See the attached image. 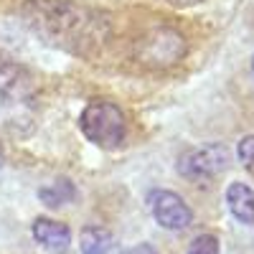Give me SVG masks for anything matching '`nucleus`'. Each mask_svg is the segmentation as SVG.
I'll use <instances>...</instances> for the list:
<instances>
[{
  "label": "nucleus",
  "mask_w": 254,
  "mask_h": 254,
  "mask_svg": "<svg viewBox=\"0 0 254 254\" xmlns=\"http://www.w3.org/2000/svg\"><path fill=\"white\" fill-rule=\"evenodd\" d=\"M23 20L44 44L79 59L97 56L112 36L107 15L74 0H28Z\"/></svg>",
  "instance_id": "1"
},
{
  "label": "nucleus",
  "mask_w": 254,
  "mask_h": 254,
  "mask_svg": "<svg viewBox=\"0 0 254 254\" xmlns=\"http://www.w3.org/2000/svg\"><path fill=\"white\" fill-rule=\"evenodd\" d=\"M38 120V92L33 79L13 66L0 64V132L28 137Z\"/></svg>",
  "instance_id": "2"
},
{
  "label": "nucleus",
  "mask_w": 254,
  "mask_h": 254,
  "mask_svg": "<svg viewBox=\"0 0 254 254\" xmlns=\"http://www.w3.org/2000/svg\"><path fill=\"white\" fill-rule=\"evenodd\" d=\"M79 130L84 132V137L89 142L112 150V147H120L125 142L127 120H125V112L115 102L94 99L84 107V112L79 117Z\"/></svg>",
  "instance_id": "3"
},
{
  "label": "nucleus",
  "mask_w": 254,
  "mask_h": 254,
  "mask_svg": "<svg viewBox=\"0 0 254 254\" xmlns=\"http://www.w3.org/2000/svg\"><path fill=\"white\" fill-rule=\"evenodd\" d=\"M188 54V44L186 38L168 26H158L145 31L132 46V56L137 64L147 69H168L176 66V64Z\"/></svg>",
  "instance_id": "4"
},
{
  "label": "nucleus",
  "mask_w": 254,
  "mask_h": 254,
  "mask_svg": "<svg viewBox=\"0 0 254 254\" xmlns=\"http://www.w3.org/2000/svg\"><path fill=\"white\" fill-rule=\"evenodd\" d=\"M229 147L221 142H211L196 150H188L178 160V173L188 181H208L216 178L229 168Z\"/></svg>",
  "instance_id": "5"
},
{
  "label": "nucleus",
  "mask_w": 254,
  "mask_h": 254,
  "mask_svg": "<svg viewBox=\"0 0 254 254\" xmlns=\"http://www.w3.org/2000/svg\"><path fill=\"white\" fill-rule=\"evenodd\" d=\"M147 203H150L153 219L168 231H183L193 221L190 206L178 193H173V190H153Z\"/></svg>",
  "instance_id": "6"
},
{
  "label": "nucleus",
  "mask_w": 254,
  "mask_h": 254,
  "mask_svg": "<svg viewBox=\"0 0 254 254\" xmlns=\"http://www.w3.org/2000/svg\"><path fill=\"white\" fill-rule=\"evenodd\" d=\"M33 239L46 247V249H54V252H64L69 244H71V229L61 221H54V219H36L33 221Z\"/></svg>",
  "instance_id": "7"
},
{
  "label": "nucleus",
  "mask_w": 254,
  "mask_h": 254,
  "mask_svg": "<svg viewBox=\"0 0 254 254\" xmlns=\"http://www.w3.org/2000/svg\"><path fill=\"white\" fill-rule=\"evenodd\" d=\"M226 203H229V211L239 224H247L252 226L254 224V190L242 183V181H234L229 188H226Z\"/></svg>",
  "instance_id": "8"
},
{
  "label": "nucleus",
  "mask_w": 254,
  "mask_h": 254,
  "mask_svg": "<svg viewBox=\"0 0 254 254\" xmlns=\"http://www.w3.org/2000/svg\"><path fill=\"white\" fill-rule=\"evenodd\" d=\"M115 247H117V239L110 229H104V226L81 229V237H79L81 254H112Z\"/></svg>",
  "instance_id": "9"
},
{
  "label": "nucleus",
  "mask_w": 254,
  "mask_h": 254,
  "mask_svg": "<svg viewBox=\"0 0 254 254\" xmlns=\"http://www.w3.org/2000/svg\"><path fill=\"white\" fill-rule=\"evenodd\" d=\"M38 198L49 208H59V206H66L76 198V188L69 178H59V181H54L44 188H38Z\"/></svg>",
  "instance_id": "10"
},
{
  "label": "nucleus",
  "mask_w": 254,
  "mask_h": 254,
  "mask_svg": "<svg viewBox=\"0 0 254 254\" xmlns=\"http://www.w3.org/2000/svg\"><path fill=\"white\" fill-rule=\"evenodd\" d=\"M188 254H221L219 239L214 234H198L188 247Z\"/></svg>",
  "instance_id": "11"
},
{
  "label": "nucleus",
  "mask_w": 254,
  "mask_h": 254,
  "mask_svg": "<svg viewBox=\"0 0 254 254\" xmlns=\"http://www.w3.org/2000/svg\"><path fill=\"white\" fill-rule=\"evenodd\" d=\"M237 158H239V163L247 168V171L254 176V135H247V137L239 140V145H237Z\"/></svg>",
  "instance_id": "12"
},
{
  "label": "nucleus",
  "mask_w": 254,
  "mask_h": 254,
  "mask_svg": "<svg viewBox=\"0 0 254 254\" xmlns=\"http://www.w3.org/2000/svg\"><path fill=\"white\" fill-rule=\"evenodd\" d=\"M125 254H158L155 252V247L153 244H147V242H140V244H135V247H130Z\"/></svg>",
  "instance_id": "13"
},
{
  "label": "nucleus",
  "mask_w": 254,
  "mask_h": 254,
  "mask_svg": "<svg viewBox=\"0 0 254 254\" xmlns=\"http://www.w3.org/2000/svg\"><path fill=\"white\" fill-rule=\"evenodd\" d=\"M165 3H171L173 8H190V5L201 3V0H165Z\"/></svg>",
  "instance_id": "14"
},
{
  "label": "nucleus",
  "mask_w": 254,
  "mask_h": 254,
  "mask_svg": "<svg viewBox=\"0 0 254 254\" xmlns=\"http://www.w3.org/2000/svg\"><path fill=\"white\" fill-rule=\"evenodd\" d=\"M252 71H254V56H252Z\"/></svg>",
  "instance_id": "15"
}]
</instances>
